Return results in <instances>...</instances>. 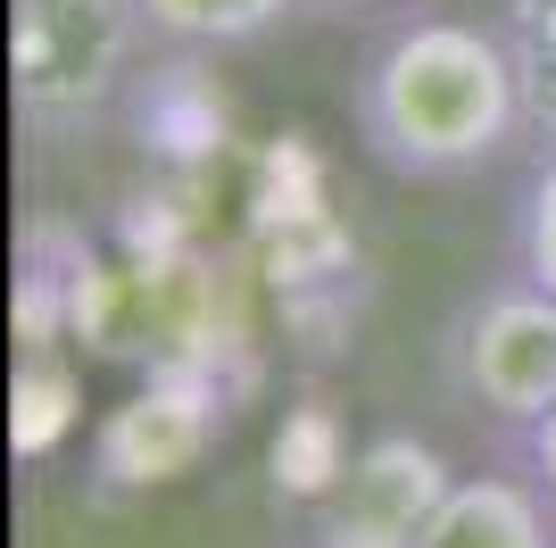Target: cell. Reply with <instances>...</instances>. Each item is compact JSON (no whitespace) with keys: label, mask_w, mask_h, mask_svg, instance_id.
<instances>
[{"label":"cell","mask_w":556,"mask_h":548,"mask_svg":"<svg viewBox=\"0 0 556 548\" xmlns=\"http://www.w3.org/2000/svg\"><path fill=\"white\" fill-rule=\"evenodd\" d=\"M349 109H357L366 159L407 183H457L507 159L515 134H532L498 17H441V9L399 17L366 50Z\"/></svg>","instance_id":"cell-1"},{"label":"cell","mask_w":556,"mask_h":548,"mask_svg":"<svg viewBox=\"0 0 556 548\" xmlns=\"http://www.w3.org/2000/svg\"><path fill=\"white\" fill-rule=\"evenodd\" d=\"M150 34L141 0H9V91L25 125H92Z\"/></svg>","instance_id":"cell-2"},{"label":"cell","mask_w":556,"mask_h":548,"mask_svg":"<svg viewBox=\"0 0 556 548\" xmlns=\"http://www.w3.org/2000/svg\"><path fill=\"white\" fill-rule=\"evenodd\" d=\"M457 383L473 408L532 433L556 408V291H540L532 274L498 283L457 333Z\"/></svg>","instance_id":"cell-3"},{"label":"cell","mask_w":556,"mask_h":548,"mask_svg":"<svg viewBox=\"0 0 556 548\" xmlns=\"http://www.w3.org/2000/svg\"><path fill=\"white\" fill-rule=\"evenodd\" d=\"M448 465L416 433H374L349 449L341 482L316 499V548H416L432 507L448 499Z\"/></svg>","instance_id":"cell-4"},{"label":"cell","mask_w":556,"mask_h":548,"mask_svg":"<svg viewBox=\"0 0 556 548\" xmlns=\"http://www.w3.org/2000/svg\"><path fill=\"white\" fill-rule=\"evenodd\" d=\"M208 433H216V408L200 383H150L141 399H125L100 424L92 457L109 482H175L191 457L208 449Z\"/></svg>","instance_id":"cell-5"},{"label":"cell","mask_w":556,"mask_h":548,"mask_svg":"<svg viewBox=\"0 0 556 548\" xmlns=\"http://www.w3.org/2000/svg\"><path fill=\"white\" fill-rule=\"evenodd\" d=\"M416 548H556V499L515 474H457Z\"/></svg>","instance_id":"cell-6"},{"label":"cell","mask_w":556,"mask_h":548,"mask_svg":"<svg viewBox=\"0 0 556 548\" xmlns=\"http://www.w3.org/2000/svg\"><path fill=\"white\" fill-rule=\"evenodd\" d=\"M300 0H141V17L159 42H184V50H241L257 34H275Z\"/></svg>","instance_id":"cell-7"},{"label":"cell","mask_w":556,"mask_h":548,"mask_svg":"<svg viewBox=\"0 0 556 548\" xmlns=\"http://www.w3.org/2000/svg\"><path fill=\"white\" fill-rule=\"evenodd\" d=\"M498 34H507L515 75H523V116L556 150V0H498Z\"/></svg>","instance_id":"cell-8"},{"label":"cell","mask_w":556,"mask_h":548,"mask_svg":"<svg viewBox=\"0 0 556 548\" xmlns=\"http://www.w3.org/2000/svg\"><path fill=\"white\" fill-rule=\"evenodd\" d=\"M341 465H349V449H341V433H332L325 408H307L300 424H282V433H275V482H282V490H300V499H325L332 482H341Z\"/></svg>","instance_id":"cell-9"},{"label":"cell","mask_w":556,"mask_h":548,"mask_svg":"<svg viewBox=\"0 0 556 548\" xmlns=\"http://www.w3.org/2000/svg\"><path fill=\"white\" fill-rule=\"evenodd\" d=\"M515 266L532 274L540 291H556V150L532 166L523 208H515Z\"/></svg>","instance_id":"cell-10"},{"label":"cell","mask_w":556,"mask_h":548,"mask_svg":"<svg viewBox=\"0 0 556 548\" xmlns=\"http://www.w3.org/2000/svg\"><path fill=\"white\" fill-rule=\"evenodd\" d=\"M532 482H540V490L556 499V408L532 424Z\"/></svg>","instance_id":"cell-11"},{"label":"cell","mask_w":556,"mask_h":548,"mask_svg":"<svg viewBox=\"0 0 556 548\" xmlns=\"http://www.w3.org/2000/svg\"><path fill=\"white\" fill-rule=\"evenodd\" d=\"M307 9H332V17H349V9H399V0H307Z\"/></svg>","instance_id":"cell-12"}]
</instances>
